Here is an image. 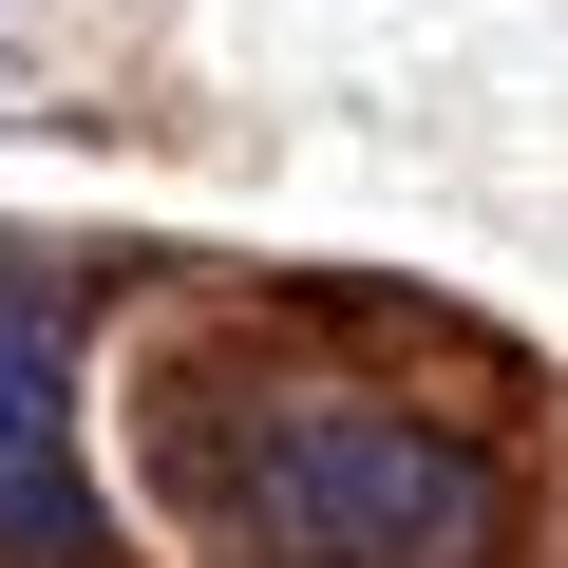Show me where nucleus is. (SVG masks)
I'll return each instance as SVG.
<instances>
[{
	"instance_id": "nucleus-1",
	"label": "nucleus",
	"mask_w": 568,
	"mask_h": 568,
	"mask_svg": "<svg viewBox=\"0 0 568 568\" xmlns=\"http://www.w3.org/2000/svg\"><path fill=\"white\" fill-rule=\"evenodd\" d=\"M171 511L209 568H511L530 493L474 417L246 361L227 398H171Z\"/></svg>"
},
{
	"instance_id": "nucleus-2",
	"label": "nucleus",
	"mask_w": 568,
	"mask_h": 568,
	"mask_svg": "<svg viewBox=\"0 0 568 568\" xmlns=\"http://www.w3.org/2000/svg\"><path fill=\"white\" fill-rule=\"evenodd\" d=\"M0 568H114L95 511V304L0 246Z\"/></svg>"
},
{
	"instance_id": "nucleus-3",
	"label": "nucleus",
	"mask_w": 568,
	"mask_h": 568,
	"mask_svg": "<svg viewBox=\"0 0 568 568\" xmlns=\"http://www.w3.org/2000/svg\"><path fill=\"white\" fill-rule=\"evenodd\" d=\"M0 114H20V39H0Z\"/></svg>"
}]
</instances>
